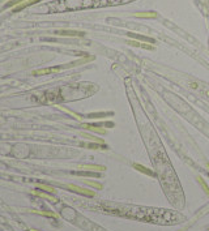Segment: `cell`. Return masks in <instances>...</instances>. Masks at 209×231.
<instances>
[{
  "label": "cell",
  "mask_w": 209,
  "mask_h": 231,
  "mask_svg": "<svg viewBox=\"0 0 209 231\" xmlns=\"http://www.w3.org/2000/svg\"><path fill=\"white\" fill-rule=\"evenodd\" d=\"M131 0H58L55 3L46 5L49 12H65V11H80V9L95 8V7L116 5V4L130 3Z\"/></svg>",
  "instance_id": "cell-1"
},
{
  "label": "cell",
  "mask_w": 209,
  "mask_h": 231,
  "mask_svg": "<svg viewBox=\"0 0 209 231\" xmlns=\"http://www.w3.org/2000/svg\"><path fill=\"white\" fill-rule=\"evenodd\" d=\"M136 17H156V13H136Z\"/></svg>",
  "instance_id": "cell-2"
}]
</instances>
